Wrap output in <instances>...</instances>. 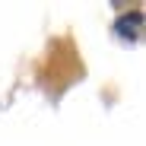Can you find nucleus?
I'll use <instances>...</instances> for the list:
<instances>
[{
  "label": "nucleus",
  "mask_w": 146,
  "mask_h": 146,
  "mask_svg": "<svg viewBox=\"0 0 146 146\" xmlns=\"http://www.w3.org/2000/svg\"><path fill=\"white\" fill-rule=\"evenodd\" d=\"M140 26H143V16L140 13H133V19H127V16H121L117 19V32L124 35V38H140Z\"/></svg>",
  "instance_id": "obj_1"
}]
</instances>
